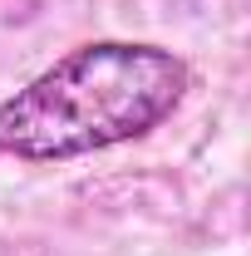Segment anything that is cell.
<instances>
[{
	"mask_svg": "<svg viewBox=\"0 0 251 256\" xmlns=\"http://www.w3.org/2000/svg\"><path fill=\"white\" fill-rule=\"evenodd\" d=\"M188 89V64L158 44L98 40L0 104V153L54 162L158 128Z\"/></svg>",
	"mask_w": 251,
	"mask_h": 256,
	"instance_id": "1",
	"label": "cell"
}]
</instances>
